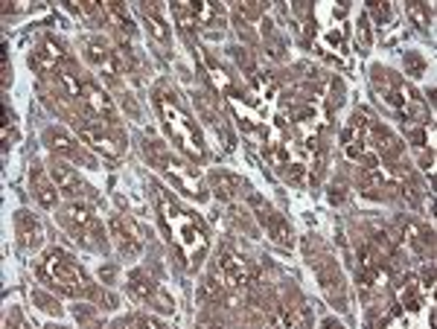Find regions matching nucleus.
Masks as SVG:
<instances>
[{
    "instance_id": "obj_15",
    "label": "nucleus",
    "mask_w": 437,
    "mask_h": 329,
    "mask_svg": "<svg viewBox=\"0 0 437 329\" xmlns=\"http://www.w3.org/2000/svg\"><path fill=\"white\" fill-rule=\"evenodd\" d=\"M262 222L268 225V233H271V239H275L277 245H292V228H289V222L283 216H277V213H262Z\"/></svg>"
},
{
    "instance_id": "obj_3",
    "label": "nucleus",
    "mask_w": 437,
    "mask_h": 329,
    "mask_svg": "<svg viewBox=\"0 0 437 329\" xmlns=\"http://www.w3.org/2000/svg\"><path fill=\"white\" fill-rule=\"evenodd\" d=\"M62 222L70 228V233L76 236V239H82L85 245H94L91 242V236H96L99 242H102V230H99V225H96V218H94V213L85 207V204H76V201H70L67 207H65V213H62Z\"/></svg>"
},
{
    "instance_id": "obj_4",
    "label": "nucleus",
    "mask_w": 437,
    "mask_h": 329,
    "mask_svg": "<svg viewBox=\"0 0 437 329\" xmlns=\"http://www.w3.org/2000/svg\"><path fill=\"white\" fill-rule=\"evenodd\" d=\"M216 277L225 289H239L245 283H251L248 265H245V260L239 254H233L231 248L222 251V260H218V265H216Z\"/></svg>"
},
{
    "instance_id": "obj_16",
    "label": "nucleus",
    "mask_w": 437,
    "mask_h": 329,
    "mask_svg": "<svg viewBox=\"0 0 437 329\" xmlns=\"http://www.w3.org/2000/svg\"><path fill=\"white\" fill-rule=\"evenodd\" d=\"M128 289H131V294H138L140 300H152L157 294V286L152 283L149 274H143V271H131L128 274Z\"/></svg>"
},
{
    "instance_id": "obj_7",
    "label": "nucleus",
    "mask_w": 437,
    "mask_h": 329,
    "mask_svg": "<svg viewBox=\"0 0 437 329\" xmlns=\"http://www.w3.org/2000/svg\"><path fill=\"white\" fill-rule=\"evenodd\" d=\"M82 137H85L94 149H99L105 157H120L123 155V143L117 140V137H111L108 131H102L96 126H82Z\"/></svg>"
},
{
    "instance_id": "obj_5",
    "label": "nucleus",
    "mask_w": 437,
    "mask_h": 329,
    "mask_svg": "<svg viewBox=\"0 0 437 329\" xmlns=\"http://www.w3.org/2000/svg\"><path fill=\"white\" fill-rule=\"evenodd\" d=\"M318 280H321V289L323 294L330 297V303L336 309H347V294H344V277H341V271L333 265V262H323L318 268Z\"/></svg>"
},
{
    "instance_id": "obj_17",
    "label": "nucleus",
    "mask_w": 437,
    "mask_h": 329,
    "mask_svg": "<svg viewBox=\"0 0 437 329\" xmlns=\"http://www.w3.org/2000/svg\"><path fill=\"white\" fill-rule=\"evenodd\" d=\"M213 186H216V193L222 196V199H233L239 189L245 186L239 178H233V175H228V172H213Z\"/></svg>"
},
{
    "instance_id": "obj_1",
    "label": "nucleus",
    "mask_w": 437,
    "mask_h": 329,
    "mask_svg": "<svg viewBox=\"0 0 437 329\" xmlns=\"http://www.w3.org/2000/svg\"><path fill=\"white\" fill-rule=\"evenodd\" d=\"M38 277L41 283H47V289L59 291V294H67V297H82V294H91V286L85 280V274H82L73 262L70 254L59 251V248H50L41 262H38Z\"/></svg>"
},
{
    "instance_id": "obj_6",
    "label": "nucleus",
    "mask_w": 437,
    "mask_h": 329,
    "mask_svg": "<svg viewBox=\"0 0 437 329\" xmlns=\"http://www.w3.org/2000/svg\"><path fill=\"white\" fill-rule=\"evenodd\" d=\"M111 233H114V239H117L120 254H126V257H134V254L143 248L140 230L134 228L128 218H123V216H114V218H111Z\"/></svg>"
},
{
    "instance_id": "obj_14",
    "label": "nucleus",
    "mask_w": 437,
    "mask_h": 329,
    "mask_svg": "<svg viewBox=\"0 0 437 329\" xmlns=\"http://www.w3.org/2000/svg\"><path fill=\"white\" fill-rule=\"evenodd\" d=\"M193 12H196V21L204 23V26H218L222 30L225 23V9L218 4H207V0H196L193 4Z\"/></svg>"
},
{
    "instance_id": "obj_13",
    "label": "nucleus",
    "mask_w": 437,
    "mask_h": 329,
    "mask_svg": "<svg viewBox=\"0 0 437 329\" xmlns=\"http://www.w3.org/2000/svg\"><path fill=\"white\" fill-rule=\"evenodd\" d=\"M47 143H50V149H56V152H62V155H67V157H73V160H85V163H91V157L82 152L79 146H73V140L67 134H62V131H56V128H50L47 134Z\"/></svg>"
},
{
    "instance_id": "obj_9",
    "label": "nucleus",
    "mask_w": 437,
    "mask_h": 329,
    "mask_svg": "<svg viewBox=\"0 0 437 329\" xmlns=\"http://www.w3.org/2000/svg\"><path fill=\"white\" fill-rule=\"evenodd\" d=\"M50 178H52V184L59 186V193H65V196H70V199H76V196H82V181H79V175L70 169V167H65V163H52L50 167Z\"/></svg>"
},
{
    "instance_id": "obj_19",
    "label": "nucleus",
    "mask_w": 437,
    "mask_h": 329,
    "mask_svg": "<svg viewBox=\"0 0 437 329\" xmlns=\"http://www.w3.org/2000/svg\"><path fill=\"white\" fill-rule=\"evenodd\" d=\"M111 52H114V50H108V44H105L102 38H94V41L88 44V59H91L94 65H108V62H111Z\"/></svg>"
},
{
    "instance_id": "obj_12",
    "label": "nucleus",
    "mask_w": 437,
    "mask_h": 329,
    "mask_svg": "<svg viewBox=\"0 0 437 329\" xmlns=\"http://www.w3.org/2000/svg\"><path fill=\"white\" fill-rule=\"evenodd\" d=\"M397 300L402 309H420V291H417V280L411 277V274H402V277L397 280Z\"/></svg>"
},
{
    "instance_id": "obj_11",
    "label": "nucleus",
    "mask_w": 437,
    "mask_h": 329,
    "mask_svg": "<svg viewBox=\"0 0 437 329\" xmlns=\"http://www.w3.org/2000/svg\"><path fill=\"white\" fill-rule=\"evenodd\" d=\"M33 189H35V199L41 201V207L52 210V207L59 204V186L52 184V178L47 181L41 169H35V172H33Z\"/></svg>"
},
{
    "instance_id": "obj_29",
    "label": "nucleus",
    "mask_w": 437,
    "mask_h": 329,
    "mask_svg": "<svg viewBox=\"0 0 437 329\" xmlns=\"http://www.w3.org/2000/svg\"><path fill=\"white\" fill-rule=\"evenodd\" d=\"M289 181H292V184H300V181H304V167H300V163H294V167L289 169Z\"/></svg>"
},
{
    "instance_id": "obj_22",
    "label": "nucleus",
    "mask_w": 437,
    "mask_h": 329,
    "mask_svg": "<svg viewBox=\"0 0 437 329\" xmlns=\"http://www.w3.org/2000/svg\"><path fill=\"white\" fill-rule=\"evenodd\" d=\"M143 18H146L149 30H152V35H155L157 41H167V38H170V30H167V23H163V21H160V18H157V15H155V12L149 9V6L143 9Z\"/></svg>"
},
{
    "instance_id": "obj_23",
    "label": "nucleus",
    "mask_w": 437,
    "mask_h": 329,
    "mask_svg": "<svg viewBox=\"0 0 437 329\" xmlns=\"http://www.w3.org/2000/svg\"><path fill=\"white\" fill-rule=\"evenodd\" d=\"M111 62H114V73H126V70L131 67V62H128V52H126V47H117V50L111 52Z\"/></svg>"
},
{
    "instance_id": "obj_18",
    "label": "nucleus",
    "mask_w": 437,
    "mask_h": 329,
    "mask_svg": "<svg viewBox=\"0 0 437 329\" xmlns=\"http://www.w3.org/2000/svg\"><path fill=\"white\" fill-rule=\"evenodd\" d=\"M225 294V286L222 283H216V277H204L196 289V300L199 303H210V300H218Z\"/></svg>"
},
{
    "instance_id": "obj_28",
    "label": "nucleus",
    "mask_w": 437,
    "mask_h": 329,
    "mask_svg": "<svg viewBox=\"0 0 437 329\" xmlns=\"http://www.w3.org/2000/svg\"><path fill=\"white\" fill-rule=\"evenodd\" d=\"M434 286V268H431V262L423 268V289H431Z\"/></svg>"
},
{
    "instance_id": "obj_21",
    "label": "nucleus",
    "mask_w": 437,
    "mask_h": 329,
    "mask_svg": "<svg viewBox=\"0 0 437 329\" xmlns=\"http://www.w3.org/2000/svg\"><path fill=\"white\" fill-rule=\"evenodd\" d=\"M405 12H408V18H411V21L420 26V30H428V26H431V12H428V6L417 4V0H414V4H408Z\"/></svg>"
},
{
    "instance_id": "obj_27",
    "label": "nucleus",
    "mask_w": 437,
    "mask_h": 329,
    "mask_svg": "<svg viewBox=\"0 0 437 329\" xmlns=\"http://www.w3.org/2000/svg\"><path fill=\"white\" fill-rule=\"evenodd\" d=\"M359 41H362V47H370V26H367V15L359 18Z\"/></svg>"
},
{
    "instance_id": "obj_8",
    "label": "nucleus",
    "mask_w": 437,
    "mask_h": 329,
    "mask_svg": "<svg viewBox=\"0 0 437 329\" xmlns=\"http://www.w3.org/2000/svg\"><path fill=\"white\" fill-rule=\"evenodd\" d=\"M18 233H21L23 248H30V251H38V248H41V242H44V228H41V222H38L33 213H26V210L18 213Z\"/></svg>"
},
{
    "instance_id": "obj_30",
    "label": "nucleus",
    "mask_w": 437,
    "mask_h": 329,
    "mask_svg": "<svg viewBox=\"0 0 437 329\" xmlns=\"http://www.w3.org/2000/svg\"><path fill=\"white\" fill-rule=\"evenodd\" d=\"M344 199V186H333L330 189V201H341Z\"/></svg>"
},
{
    "instance_id": "obj_24",
    "label": "nucleus",
    "mask_w": 437,
    "mask_h": 329,
    "mask_svg": "<svg viewBox=\"0 0 437 329\" xmlns=\"http://www.w3.org/2000/svg\"><path fill=\"white\" fill-rule=\"evenodd\" d=\"M405 65H408V70H405V73H411V76L426 73V62L417 56V52H405Z\"/></svg>"
},
{
    "instance_id": "obj_20",
    "label": "nucleus",
    "mask_w": 437,
    "mask_h": 329,
    "mask_svg": "<svg viewBox=\"0 0 437 329\" xmlns=\"http://www.w3.org/2000/svg\"><path fill=\"white\" fill-rule=\"evenodd\" d=\"M67 56L62 52V47L59 44H52V41H44V50H41V56L35 59V65H44V67H50V65H56V62H65Z\"/></svg>"
},
{
    "instance_id": "obj_26",
    "label": "nucleus",
    "mask_w": 437,
    "mask_h": 329,
    "mask_svg": "<svg viewBox=\"0 0 437 329\" xmlns=\"http://www.w3.org/2000/svg\"><path fill=\"white\" fill-rule=\"evenodd\" d=\"M370 12H373L376 23H385V21L391 18V9H388V4H379V0H373V4H370Z\"/></svg>"
},
{
    "instance_id": "obj_10",
    "label": "nucleus",
    "mask_w": 437,
    "mask_h": 329,
    "mask_svg": "<svg viewBox=\"0 0 437 329\" xmlns=\"http://www.w3.org/2000/svg\"><path fill=\"white\" fill-rule=\"evenodd\" d=\"M82 102L91 108V114L96 117H111L114 114V102L105 91H99L96 85H82Z\"/></svg>"
},
{
    "instance_id": "obj_2",
    "label": "nucleus",
    "mask_w": 437,
    "mask_h": 329,
    "mask_svg": "<svg viewBox=\"0 0 437 329\" xmlns=\"http://www.w3.org/2000/svg\"><path fill=\"white\" fill-rule=\"evenodd\" d=\"M157 105H160L163 117H167V126L181 137V146H187L196 157H201V143H199V134H196L193 123H189V117L181 111V108H178L175 102H172V108H170V102L163 99V96H157Z\"/></svg>"
},
{
    "instance_id": "obj_25",
    "label": "nucleus",
    "mask_w": 437,
    "mask_h": 329,
    "mask_svg": "<svg viewBox=\"0 0 437 329\" xmlns=\"http://www.w3.org/2000/svg\"><path fill=\"white\" fill-rule=\"evenodd\" d=\"M56 73H59V79L65 82V88H67V96H76V99H79V96H82V85H79V82H76V79H73L70 73H65V70H56Z\"/></svg>"
}]
</instances>
